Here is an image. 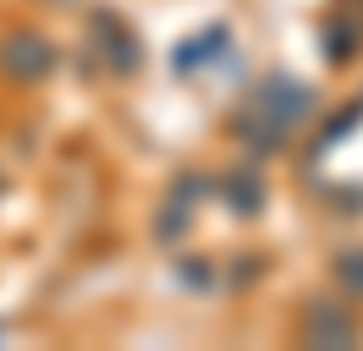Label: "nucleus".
I'll return each mask as SVG.
<instances>
[]
</instances>
